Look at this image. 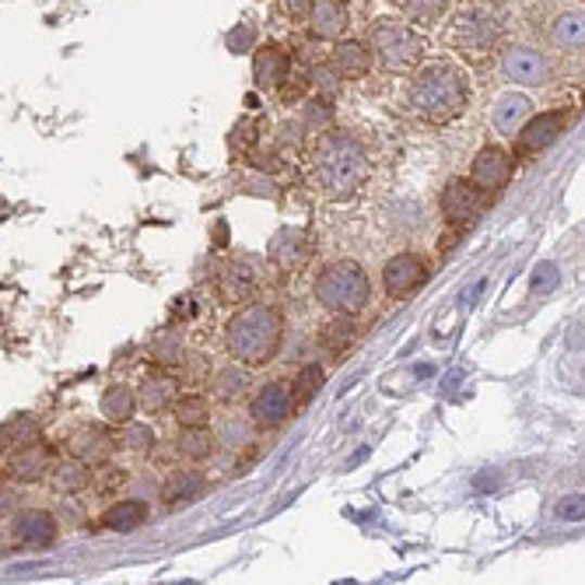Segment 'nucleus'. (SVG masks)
<instances>
[{
	"label": "nucleus",
	"instance_id": "1",
	"mask_svg": "<svg viewBox=\"0 0 585 585\" xmlns=\"http://www.w3.org/2000/svg\"><path fill=\"white\" fill-rule=\"evenodd\" d=\"M407 102L424 123H431V127H449V123H456L467 113V102H470L463 71L449 64V60H428V64L414 74V81L407 88Z\"/></svg>",
	"mask_w": 585,
	"mask_h": 585
},
{
	"label": "nucleus",
	"instance_id": "2",
	"mask_svg": "<svg viewBox=\"0 0 585 585\" xmlns=\"http://www.w3.org/2000/svg\"><path fill=\"white\" fill-rule=\"evenodd\" d=\"M368 179V155L347 130H327L313 148V182L327 200H351Z\"/></svg>",
	"mask_w": 585,
	"mask_h": 585
},
{
	"label": "nucleus",
	"instance_id": "3",
	"mask_svg": "<svg viewBox=\"0 0 585 585\" xmlns=\"http://www.w3.org/2000/svg\"><path fill=\"white\" fill-rule=\"evenodd\" d=\"M442 42L456 50L470 67H487L505 42L501 11L491 0H459L442 28Z\"/></svg>",
	"mask_w": 585,
	"mask_h": 585
},
{
	"label": "nucleus",
	"instance_id": "4",
	"mask_svg": "<svg viewBox=\"0 0 585 585\" xmlns=\"http://www.w3.org/2000/svg\"><path fill=\"white\" fill-rule=\"evenodd\" d=\"M284 322L274 305H245L225 322V347L239 365H267L281 351Z\"/></svg>",
	"mask_w": 585,
	"mask_h": 585
},
{
	"label": "nucleus",
	"instance_id": "5",
	"mask_svg": "<svg viewBox=\"0 0 585 585\" xmlns=\"http://www.w3.org/2000/svg\"><path fill=\"white\" fill-rule=\"evenodd\" d=\"M368 46H372L376 64L386 74H407L421 67L428 39L399 18H376L368 25Z\"/></svg>",
	"mask_w": 585,
	"mask_h": 585
},
{
	"label": "nucleus",
	"instance_id": "6",
	"mask_svg": "<svg viewBox=\"0 0 585 585\" xmlns=\"http://www.w3.org/2000/svg\"><path fill=\"white\" fill-rule=\"evenodd\" d=\"M368 298H372V284H368V274L354 259H336L316 277V302L330 313L354 316L365 309Z\"/></svg>",
	"mask_w": 585,
	"mask_h": 585
},
{
	"label": "nucleus",
	"instance_id": "7",
	"mask_svg": "<svg viewBox=\"0 0 585 585\" xmlns=\"http://www.w3.org/2000/svg\"><path fill=\"white\" fill-rule=\"evenodd\" d=\"M487 204H491V193L476 187L473 179L456 176V179L445 182V190H442V214L453 228H459V232H467L470 225L481 221Z\"/></svg>",
	"mask_w": 585,
	"mask_h": 585
},
{
	"label": "nucleus",
	"instance_id": "8",
	"mask_svg": "<svg viewBox=\"0 0 585 585\" xmlns=\"http://www.w3.org/2000/svg\"><path fill=\"white\" fill-rule=\"evenodd\" d=\"M501 74L512 85L541 88L550 81V60L541 50H533V46H508L501 53Z\"/></svg>",
	"mask_w": 585,
	"mask_h": 585
},
{
	"label": "nucleus",
	"instance_id": "9",
	"mask_svg": "<svg viewBox=\"0 0 585 585\" xmlns=\"http://www.w3.org/2000/svg\"><path fill=\"white\" fill-rule=\"evenodd\" d=\"M568 127V110H547L541 116H530L526 127L516 133V155L530 158L541 155L544 148H550L561 137V130Z\"/></svg>",
	"mask_w": 585,
	"mask_h": 585
},
{
	"label": "nucleus",
	"instance_id": "10",
	"mask_svg": "<svg viewBox=\"0 0 585 585\" xmlns=\"http://www.w3.org/2000/svg\"><path fill=\"white\" fill-rule=\"evenodd\" d=\"M512 173H516V158L501 148H481L470 165V179L491 196L501 193L508 182H512Z\"/></svg>",
	"mask_w": 585,
	"mask_h": 585
},
{
	"label": "nucleus",
	"instance_id": "11",
	"mask_svg": "<svg viewBox=\"0 0 585 585\" xmlns=\"http://www.w3.org/2000/svg\"><path fill=\"white\" fill-rule=\"evenodd\" d=\"M428 281V264L418 253H399L393 256L386 270H382V288L390 298H407L410 291H418Z\"/></svg>",
	"mask_w": 585,
	"mask_h": 585
},
{
	"label": "nucleus",
	"instance_id": "12",
	"mask_svg": "<svg viewBox=\"0 0 585 585\" xmlns=\"http://www.w3.org/2000/svg\"><path fill=\"white\" fill-rule=\"evenodd\" d=\"M291 78V53L284 50L281 42H264L253 53V85L259 91H274L284 88Z\"/></svg>",
	"mask_w": 585,
	"mask_h": 585
},
{
	"label": "nucleus",
	"instance_id": "13",
	"mask_svg": "<svg viewBox=\"0 0 585 585\" xmlns=\"http://www.w3.org/2000/svg\"><path fill=\"white\" fill-rule=\"evenodd\" d=\"M291 410H295L291 386H284V382H267V386H259V393L253 396L250 421L259 424V428H277Z\"/></svg>",
	"mask_w": 585,
	"mask_h": 585
},
{
	"label": "nucleus",
	"instance_id": "14",
	"mask_svg": "<svg viewBox=\"0 0 585 585\" xmlns=\"http://www.w3.org/2000/svg\"><path fill=\"white\" fill-rule=\"evenodd\" d=\"M372 46L358 39H336L330 53V71L341 81H361L368 71H372Z\"/></svg>",
	"mask_w": 585,
	"mask_h": 585
},
{
	"label": "nucleus",
	"instance_id": "15",
	"mask_svg": "<svg viewBox=\"0 0 585 585\" xmlns=\"http://www.w3.org/2000/svg\"><path fill=\"white\" fill-rule=\"evenodd\" d=\"M113 449H116V438L105 428H96V424H85L67 438V453L74 459H81V463H88V467L105 463V459L113 456Z\"/></svg>",
	"mask_w": 585,
	"mask_h": 585
},
{
	"label": "nucleus",
	"instance_id": "16",
	"mask_svg": "<svg viewBox=\"0 0 585 585\" xmlns=\"http://www.w3.org/2000/svg\"><path fill=\"white\" fill-rule=\"evenodd\" d=\"M267 253L281 270H295L313 256V236L305 232V228H281V232L270 239Z\"/></svg>",
	"mask_w": 585,
	"mask_h": 585
},
{
	"label": "nucleus",
	"instance_id": "17",
	"mask_svg": "<svg viewBox=\"0 0 585 585\" xmlns=\"http://www.w3.org/2000/svg\"><path fill=\"white\" fill-rule=\"evenodd\" d=\"M530 116H533V102L530 96H522V91H505V96H498L495 105H491V127L505 137L519 133Z\"/></svg>",
	"mask_w": 585,
	"mask_h": 585
},
{
	"label": "nucleus",
	"instance_id": "18",
	"mask_svg": "<svg viewBox=\"0 0 585 585\" xmlns=\"http://www.w3.org/2000/svg\"><path fill=\"white\" fill-rule=\"evenodd\" d=\"M309 28L316 39H344V33L351 28V8L347 0H316Z\"/></svg>",
	"mask_w": 585,
	"mask_h": 585
},
{
	"label": "nucleus",
	"instance_id": "19",
	"mask_svg": "<svg viewBox=\"0 0 585 585\" xmlns=\"http://www.w3.org/2000/svg\"><path fill=\"white\" fill-rule=\"evenodd\" d=\"M56 541V519L50 512H22L14 519V544L18 547H50Z\"/></svg>",
	"mask_w": 585,
	"mask_h": 585
},
{
	"label": "nucleus",
	"instance_id": "20",
	"mask_svg": "<svg viewBox=\"0 0 585 585\" xmlns=\"http://www.w3.org/2000/svg\"><path fill=\"white\" fill-rule=\"evenodd\" d=\"M46 467H50V453H46L39 442H33V445H22V449H14V453H11V459H8V473H11V481H18V484L42 481V476H46Z\"/></svg>",
	"mask_w": 585,
	"mask_h": 585
},
{
	"label": "nucleus",
	"instance_id": "21",
	"mask_svg": "<svg viewBox=\"0 0 585 585\" xmlns=\"http://www.w3.org/2000/svg\"><path fill=\"white\" fill-rule=\"evenodd\" d=\"M204 491H207V481L196 470H179L165 481L162 498H165V505L179 508V505H190L196 498H204Z\"/></svg>",
	"mask_w": 585,
	"mask_h": 585
},
{
	"label": "nucleus",
	"instance_id": "22",
	"mask_svg": "<svg viewBox=\"0 0 585 585\" xmlns=\"http://www.w3.org/2000/svg\"><path fill=\"white\" fill-rule=\"evenodd\" d=\"M99 410H102L105 421L130 424L133 414L141 410V399H137V393L130 386H110V390L102 393V399H99Z\"/></svg>",
	"mask_w": 585,
	"mask_h": 585
},
{
	"label": "nucleus",
	"instance_id": "23",
	"mask_svg": "<svg viewBox=\"0 0 585 585\" xmlns=\"http://www.w3.org/2000/svg\"><path fill=\"white\" fill-rule=\"evenodd\" d=\"M102 522H105L110 530H116V533L141 530L144 522H148V505L137 501V498H123V501H116L113 508H105Z\"/></svg>",
	"mask_w": 585,
	"mask_h": 585
},
{
	"label": "nucleus",
	"instance_id": "24",
	"mask_svg": "<svg viewBox=\"0 0 585 585\" xmlns=\"http://www.w3.org/2000/svg\"><path fill=\"white\" fill-rule=\"evenodd\" d=\"M176 386L179 382L165 379V376H151L141 382V393H137V399H141V410L148 414H162L168 407H176Z\"/></svg>",
	"mask_w": 585,
	"mask_h": 585
},
{
	"label": "nucleus",
	"instance_id": "25",
	"mask_svg": "<svg viewBox=\"0 0 585 585\" xmlns=\"http://www.w3.org/2000/svg\"><path fill=\"white\" fill-rule=\"evenodd\" d=\"M550 39L561 50H585V14L582 11L558 14V22L550 28Z\"/></svg>",
	"mask_w": 585,
	"mask_h": 585
},
{
	"label": "nucleus",
	"instance_id": "26",
	"mask_svg": "<svg viewBox=\"0 0 585 585\" xmlns=\"http://www.w3.org/2000/svg\"><path fill=\"white\" fill-rule=\"evenodd\" d=\"M354 341H358V327H354L351 316H344V313H336V319H330L327 327L319 330V344L327 347L333 358H341Z\"/></svg>",
	"mask_w": 585,
	"mask_h": 585
},
{
	"label": "nucleus",
	"instance_id": "27",
	"mask_svg": "<svg viewBox=\"0 0 585 585\" xmlns=\"http://www.w3.org/2000/svg\"><path fill=\"white\" fill-rule=\"evenodd\" d=\"M393 8H399V14H407L410 22L418 25H438L445 14H449L453 0H390Z\"/></svg>",
	"mask_w": 585,
	"mask_h": 585
},
{
	"label": "nucleus",
	"instance_id": "28",
	"mask_svg": "<svg viewBox=\"0 0 585 585\" xmlns=\"http://www.w3.org/2000/svg\"><path fill=\"white\" fill-rule=\"evenodd\" d=\"M256 291V277L245 274L242 267H225L221 277H218V295L221 302H250Z\"/></svg>",
	"mask_w": 585,
	"mask_h": 585
},
{
	"label": "nucleus",
	"instance_id": "29",
	"mask_svg": "<svg viewBox=\"0 0 585 585\" xmlns=\"http://www.w3.org/2000/svg\"><path fill=\"white\" fill-rule=\"evenodd\" d=\"M245 393H250V372H245V368L228 365L214 376V396L225 399V404H236V399H242Z\"/></svg>",
	"mask_w": 585,
	"mask_h": 585
},
{
	"label": "nucleus",
	"instance_id": "30",
	"mask_svg": "<svg viewBox=\"0 0 585 585\" xmlns=\"http://www.w3.org/2000/svg\"><path fill=\"white\" fill-rule=\"evenodd\" d=\"M179 453L193 459V463H204V459L214 453V435L204 428H182V435H179Z\"/></svg>",
	"mask_w": 585,
	"mask_h": 585
},
{
	"label": "nucleus",
	"instance_id": "31",
	"mask_svg": "<svg viewBox=\"0 0 585 585\" xmlns=\"http://www.w3.org/2000/svg\"><path fill=\"white\" fill-rule=\"evenodd\" d=\"M0 435H4V445H11V449H22V445H33L39 438V421L33 414H18V418L4 421Z\"/></svg>",
	"mask_w": 585,
	"mask_h": 585
},
{
	"label": "nucleus",
	"instance_id": "32",
	"mask_svg": "<svg viewBox=\"0 0 585 585\" xmlns=\"http://www.w3.org/2000/svg\"><path fill=\"white\" fill-rule=\"evenodd\" d=\"M91 484V473H88V463H81V459H74V463H60L53 470V487L64 491V495H78V491H85Z\"/></svg>",
	"mask_w": 585,
	"mask_h": 585
},
{
	"label": "nucleus",
	"instance_id": "33",
	"mask_svg": "<svg viewBox=\"0 0 585 585\" xmlns=\"http://www.w3.org/2000/svg\"><path fill=\"white\" fill-rule=\"evenodd\" d=\"M173 414H176L179 428H204L211 421V407H207L204 396H182V399H176Z\"/></svg>",
	"mask_w": 585,
	"mask_h": 585
},
{
	"label": "nucleus",
	"instance_id": "34",
	"mask_svg": "<svg viewBox=\"0 0 585 585\" xmlns=\"http://www.w3.org/2000/svg\"><path fill=\"white\" fill-rule=\"evenodd\" d=\"M319 386H322V368L305 365L302 372H298V379L291 382V396H295V407H305V404H309V399L319 393Z\"/></svg>",
	"mask_w": 585,
	"mask_h": 585
},
{
	"label": "nucleus",
	"instance_id": "35",
	"mask_svg": "<svg viewBox=\"0 0 585 585\" xmlns=\"http://www.w3.org/2000/svg\"><path fill=\"white\" fill-rule=\"evenodd\" d=\"M259 133H264V119L245 116V119L236 123V130H232V137H228V144H232L236 151H250V144L259 141Z\"/></svg>",
	"mask_w": 585,
	"mask_h": 585
},
{
	"label": "nucleus",
	"instance_id": "36",
	"mask_svg": "<svg viewBox=\"0 0 585 585\" xmlns=\"http://www.w3.org/2000/svg\"><path fill=\"white\" fill-rule=\"evenodd\" d=\"M123 445H127L130 453H151L155 449V431H151L148 424H123Z\"/></svg>",
	"mask_w": 585,
	"mask_h": 585
},
{
	"label": "nucleus",
	"instance_id": "37",
	"mask_svg": "<svg viewBox=\"0 0 585 585\" xmlns=\"http://www.w3.org/2000/svg\"><path fill=\"white\" fill-rule=\"evenodd\" d=\"M558 281H561V270L554 267V264H536V270H533V291L536 295H550L554 288H558Z\"/></svg>",
	"mask_w": 585,
	"mask_h": 585
},
{
	"label": "nucleus",
	"instance_id": "38",
	"mask_svg": "<svg viewBox=\"0 0 585 585\" xmlns=\"http://www.w3.org/2000/svg\"><path fill=\"white\" fill-rule=\"evenodd\" d=\"M155 358L162 365H179L182 361V347H179V341H176L173 333H162L158 341H155Z\"/></svg>",
	"mask_w": 585,
	"mask_h": 585
},
{
	"label": "nucleus",
	"instance_id": "39",
	"mask_svg": "<svg viewBox=\"0 0 585 585\" xmlns=\"http://www.w3.org/2000/svg\"><path fill=\"white\" fill-rule=\"evenodd\" d=\"M558 519L564 522H582L585 519V495H568L558 501Z\"/></svg>",
	"mask_w": 585,
	"mask_h": 585
},
{
	"label": "nucleus",
	"instance_id": "40",
	"mask_svg": "<svg viewBox=\"0 0 585 585\" xmlns=\"http://www.w3.org/2000/svg\"><path fill=\"white\" fill-rule=\"evenodd\" d=\"M316 0H281V14L288 22H309Z\"/></svg>",
	"mask_w": 585,
	"mask_h": 585
},
{
	"label": "nucleus",
	"instance_id": "41",
	"mask_svg": "<svg viewBox=\"0 0 585 585\" xmlns=\"http://www.w3.org/2000/svg\"><path fill=\"white\" fill-rule=\"evenodd\" d=\"M253 28L250 25H239L236 28V33L232 36H228V50H232V53H245V50H250V46H253Z\"/></svg>",
	"mask_w": 585,
	"mask_h": 585
},
{
	"label": "nucleus",
	"instance_id": "42",
	"mask_svg": "<svg viewBox=\"0 0 585 585\" xmlns=\"http://www.w3.org/2000/svg\"><path fill=\"white\" fill-rule=\"evenodd\" d=\"M193 365H190V382H200V379H204L207 376V358H190Z\"/></svg>",
	"mask_w": 585,
	"mask_h": 585
},
{
	"label": "nucleus",
	"instance_id": "43",
	"mask_svg": "<svg viewBox=\"0 0 585 585\" xmlns=\"http://www.w3.org/2000/svg\"><path fill=\"white\" fill-rule=\"evenodd\" d=\"M495 484H498V476H495V473H487V476L481 473V476H476V487H481V491H491Z\"/></svg>",
	"mask_w": 585,
	"mask_h": 585
}]
</instances>
